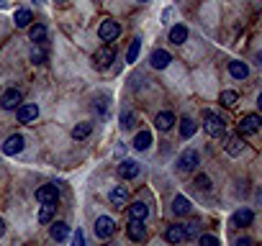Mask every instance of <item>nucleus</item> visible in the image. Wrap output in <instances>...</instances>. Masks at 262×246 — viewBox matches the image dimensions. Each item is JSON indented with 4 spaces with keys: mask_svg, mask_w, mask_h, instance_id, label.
Wrapping results in <instances>:
<instances>
[{
    "mask_svg": "<svg viewBox=\"0 0 262 246\" xmlns=\"http://www.w3.org/2000/svg\"><path fill=\"white\" fill-rule=\"evenodd\" d=\"M203 128H206L208 136H221L224 128H226V123L218 118L213 110H203Z\"/></svg>",
    "mask_w": 262,
    "mask_h": 246,
    "instance_id": "obj_1",
    "label": "nucleus"
},
{
    "mask_svg": "<svg viewBox=\"0 0 262 246\" xmlns=\"http://www.w3.org/2000/svg\"><path fill=\"white\" fill-rule=\"evenodd\" d=\"M113 233H116V223H113V218L100 215V218L95 220V236H98V238H111Z\"/></svg>",
    "mask_w": 262,
    "mask_h": 246,
    "instance_id": "obj_2",
    "label": "nucleus"
},
{
    "mask_svg": "<svg viewBox=\"0 0 262 246\" xmlns=\"http://www.w3.org/2000/svg\"><path fill=\"white\" fill-rule=\"evenodd\" d=\"M198 162H201L198 151H195V149H188V151H183V154H180V159H178V169H180V172H193Z\"/></svg>",
    "mask_w": 262,
    "mask_h": 246,
    "instance_id": "obj_3",
    "label": "nucleus"
},
{
    "mask_svg": "<svg viewBox=\"0 0 262 246\" xmlns=\"http://www.w3.org/2000/svg\"><path fill=\"white\" fill-rule=\"evenodd\" d=\"M16 116H18L21 123H31V121L39 118V105L36 103H21L18 110H16Z\"/></svg>",
    "mask_w": 262,
    "mask_h": 246,
    "instance_id": "obj_4",
    "label": "nucleus"
},
{
    "mask_svg": "<svg viewBox=\"0 0 262 246\" xmlns=\"http://www.w3.org/2000/svg\"><path fill=\"white\" fill-rule=\"evenodd\" d=\"M259 116L257 113H249V116H244L242 118V123H239V136H252V133H257L259 131Z\"/></svg>",
    "mask_w": 262,
    "mask_h": 246,
    "instance_id": "obj_5",
    "label": "nucleus"
},
{
    "mask_svg": "<svg viewBox=\"0 0 262 246\" xmlns=\"http://www.w3.org/2000/svg\"><path fill=\"white\" fill-rule=\"evenodd\" d=\"M57 197H59V190H57V185H41L39 190H36V200L44 205V203H57Z\"/></svg>",
    "mask_w": 262,
    "mask_h": 246,
    "instance_id": "obj_6",
    "label": "nucleus"
},
{
    "mask_svg": "<svg viewBox=\"0 0 262 246\" xmlns=\"http://www.w3.org/2000/svg\"><path fill=\"white\" fill-rule=\"evenodd\" d=\"M24 136L21 133H13V136H8V141L3 144V154H8V156H16V154H21L24 151Z\"/></svg>",
    "mask_w": 262,
    "mask_h": 246,
    "instance_id": "obj_7",
    "label": "nucleus"
},
{
    "mask_svg": "<svg viewBox=\"0 0 262 246\" xmlns=\"http://www.w3.org/2000/svg\"><path fill=\"white\" fill-rule=\"evenodd\" d=\"M118 34H121V26L116 24V21H103L100 29H98V36H100L103 41H113Z\"/></svg>",
    "mask_w": 262,
    "mask_h": 246,
    "instance_id": "obj_8",
    "label": "nucleus"
},
{
    "mask_svg": "<svg viewBox=\"0 0 262 246\" xmlns=\"http://www.w3.org/2000/svg\"><path fill=\"white\" fill-rule=\"evenodd\" d=\"M111 62H113V49H111V47L98 49L95 57H93V64L98 67V70H108V67H111Z\"/></svg>",
    "mask_w": 262,
    "mask_h": 246,
    "instance_id": "obj_9",
    "label": "nucleus"
},
{
    "mask_svg": "<svg viewBox=\"0 0 262 246\" xmlns=\"http://www.w3.org/2000/svg\"><path fill=\"white\" fill-rule=\"evenodd\" d=\"M21 100H24V95H21V90H6L3 98H0V105H3L6 110H16L21 105Z\"/></svg>",
    "mask_w": 262,
    "mask_h": 246,
    "instance_id": "obj_10",
    "label": "nucleus"
},
{
    "mask_svg": "<svg viewBox=\"0 0 262 246\" xmlns=\"http://www.w3.org/2000/svg\"><path fill=\"white\" fill-rule=\"evenodd\" d=\"M118 177H121V180H134V177H139V164L131 162V159L121 162L118 164Z\"/></svg>",
    "mask_w": 262,
    "mask_h": 246,
    "instance_id": "obj_11",
    "label": "nucleus"
},
{
    "mask_svg": "<svg viewBox=\"0 0 262 246\" xmlns=\"http://www.w3.org/2000/svg\"><path fill=\"white\" fill-rule=\"evenodd\" d=\"M108 200H111L113 208H123L128 203V190L126 187H113L111 192H108Z\"/></svg>",
    "mask_w": 262,
    "mask_h": 246,
    "instance_id": "obj_12",
    "label": "nucleus"
},
{
    "mask_svg": "<svg viewBox=\"0 0 262 246\" xmlns=\"http://www.w3.org/2000/svg\"><path fill=\"white\" fill-rule=\"evenodd\" d=\"M252 220H254V213H252L249 208H244V210H236V213L231 215V226H234V228H242V226H249Z\"/></svg>",
    "mask_w": 262,
    "mask_h": 246,
    "instance_id": "obj_13",
    "label": "nucleus"
},
{
    "mask_svg": "<svg viewBox=\"0 0 262 246\" xmlns=\"http://www.w3.org/2000/svg\"><path fill=\"white\" fill-rule=\"evenodd\" d=\"M170 62H172V57H170L167 49H155L152 52V67H155V70H165Z\"/></svg>",
    "mask_w": 262,
    "mask_h": 246,
    "instance_id": "obj_14",
    "label": "nucleus"
},
{
    "mask_svg": "<svg viewBox=\"0 0 262 246\" xmlns=\"http://www.w3.org/2000/svg\"><path fill=\"white\" fill-rule=\"evenodd\" d=\"M126 233H128L131 241H144V236H147L144 220H131V223H128V228H126Z\"/></svg>",
    "mask_w": 262,
    "mask_h": 246,
    "instance_id": "obj_15",
    "label": "nucleus"
},
{
    "mask_svg": "<svg viewBox=\"0 0 262 246\" xmlns=\"http://www.w3.org/2000/svg\"><path fill=\"white\" fill-rule=\"evenodd\" d=\"M190 200L188 197H183V195H178V197H175L172 200V213L175 215H190Z\"/></svg>",
    "mask_w": 262,
    "mask_h": 246,
    "instance_id": "obj_16",
    "label": "nucleus"
},
{
    "mask_svg": "<svg viewBox=\"0 0 262 246\" xmlns=\"http://www.w3.org/2000/svg\"><path fill=\"white\" fill-rule=\"evenodd\" d=\"M13 21H16V26H18V29H26V26H31L34 16H31V11H29V8H18V11H16V16H13Z\"/></svg>",
    "mask_w": 262,
    "mask_h": 246,
    "instance_id": "obj_17",
    "label": "nucleus"
},
{
    "mask_svg": "<svg viewBox=\"0 0 262 246\" xmlns=\"http://www.w3.org/2000/svg\"><path fill=\"white\" fill-rule=\"evenodd\" d=\"M172 123H175V116L170 113V110H162V113H157V118H155V126L160 131H170Z\"/></svg>",
    "mask_w": 262,
    "mask_h": 246,
    "instance_id": "obj_18",
    "label": "nucleus"
},
{
    "mask_svg": "<svg viewBox=\"0 0 262 246\" xmlns=\"http://www.w3.org/2000/svg\"><path fill=\"white\" fill-rule=\"evenodd\" d=\"M52 238L54 241H64V238H67L70 236V226H67V223H62V220H57V223H52Z\"/></svg>",
    "mask_w": 262,
    "mask_h": 246,
    "instance_id": "obj_19",
    "label": "nucleus"
},
{
    "mask_svg": "<svg viewBox=\"0 0 262 246\" xmlns=\"http://www.w3.org/2000/svg\"><path fill=\"white\" fill-rule=\"evenodd\" d=\"M229 72H231L234 80H244L249 75V67L244 62H229Z\"/></svg>",
    "mask_w": 262,
    "mask_h": 246,
    "instance_id": "obj_20",
    "label": "nucleus"
},
{
    "mask_svg": "<svg viewBox=\"0 0 262 246\" xmlns=\"http://www.w3.org/2000/svg\"><path fill=\"white\" fill-rule=\"evenodd\" d=\"M170 41H172V44H178V47H180V44H185V41H188V29L180 26V24H178V26H172V29H170Z\"/></svg>",
    "mask_w": 262,
    "mask_h": 246,
    "instance_id": "obj_21",
    "label": "nucleus"
},
{
    "mask_svg": "<svg viewBox=\"0 0 262 246\" xmlns=\"http://www.w3.org/2000/svg\"><path fill=\"white\" fill-rule=\"evenodd\" d=\"M128 215H131V220H144L149 215V208L144 203H131L128 205Z\"/></svg>",
    "mask_w": 262,
    "mask_h": 246,
    "instance_id": "obj_22",
    "label": "nucleus"
},
{
    "mask_svg": "<svg viewBox=\"0 0 262 246\" xmlns=\"http://www.w3.org/2000/svg\"><path fill=\"white\" fill-rule=\"evenodd\" d=\"M152 146V133L149 131H139L137 136H134V149L137 151H144V149H149Z\"/></svg>",
    "mask_w": 262,
    "mask_h": 246,
    "instance_id": "obj_23",
    "label": "nucleus"
},
{
    "mask_svg": "<svg viewBox=\"0 0 262 246\" xmlns=\"http://www.w3.org/2000/svg\"><path fill=\"white\" fill-rule=\"evenodd\" d=\"M54 210H57V203H44L39 210V223H49L54 218Z\"/></svg>",
    "mask_w": 262,
    "mask_h": 246,
    "instance_id": "obj_24",
    "label": "nucleus"
},
{
    "mask_svg": "<svg viewBox=\"0 0 262 246\" xmlns=\"http://www.w3.org/2000/svg\"><path fill=\"white\" fill-rule=\"evenodd\" d=\"M195 128H198V123H195L193 118H183L180 121V136L183 139H190L193 133H195Z\"/></svg>",
    "mask_w": 262,
    "mask_h": 246,
    "instance_id": "obj_25",
    "label": "nucleus"
},
{
    "mask_svg": "<svg viewBox=\"0 0 262 246\" xmlns=\"http://www.w3.org/2000/svg\"><path fill=\"white\" fill-rule=\"evenodd\" d=\"M167 241H170V243L185 241V228H183V226H170V228H167Z\"/></svg>",
    "mask_w": 262,
    "mask_h": 246,
    "instance_id": "obj_26",
    "label": "nucleus"
},
{
    "mask_svg": "<svg viewBox=\"0 0 262 246\" xmlns=\"http://www.w3.org/2000/svg\"><path fill=\"white\" fill-rule=\"evenodd\" d=\"M90 131H93V123H77L75 128H72V139H87L90 136Z\"/></svg>",
    "mask_w": 262,
    "mask_h": 246,
    "instance_id": "obj_27",
    "label": "nucleus"
},
{
    "mask_svg": "<svg viewBox=\"0 0 262 246\" xmlns=\"http://www.w3.org/2000/svg\"><path fill=\"white\" fill-rule=\"evenodd\" d=\"M242 149H244V141H242V136H231V139L226 141V151H229L231 156L242 154Z\"/></svg>",
    "mask_w": 262,
    "mask_h": 246,
    "instance_id": "obj_28",
    "label": "nucleus"
},
{
    "mask_svg": "<svg viewBox=\"0 0 262 246\" xmlns=\"http://www.w3.org/2000/svg\"><path fill=\"white\" fill-rule=\"evenodd\" d=\"M29 36H31V41L41 44L44 39H47V29H44L41 24H36V26H31V29H29Z\"/></svg>",
    "mask_w": 262,
    "mask_h": 246,
    "instance_id": "obj_29",
    "label": "nucleus"
},
{
    "mask_svg": "<svg viewBox=\"0 0 262 246\" xmlns=\"http://www.w3.org/2000/svg\"><path fill=\"white\" fill-rule=\"evenodd\" d=\"M139 49H142V39H134V41H131V47H128L126 62H137V57H139Z\"/></svg>",
    "mask_w": 262,
    "mask_h": 246,
    "instance_id": "obj_30",
    "label": "nucleus"
},
{
    "mask_svg": "<svg viewBox=\"0 0 262 246\" xmlns=\"http://www.w3.org/2000/svg\"><path fill=\"white\" fill-rule=\"evenodd\" d=\"M195 187L203 190V192H208L211 190V177L208 174H198V177H195Z\"/></svg>",
    "mask_w": 262,
    "mask_h": 246,
    "instance_id": "obj_31",
    "label": "nucleus"
},
{
    "mask_svg": "<svg viewBox=\"0 0 262 246\" xmlns=\"http://www.w3.org/2000/svg\"><path fill=\"white\" fill-rule=\"evenodd\" d=\"M134 123H137V118H134V113L131 110H126V113H121V128H134Z\"/></svg>",
    "mask_w": 262,
    "mask_h": 246,
    "instance_id": "obj_32",
    "label": "nucleus"
},
{
    "mask_svg": "<svg viewBox=\"0 0 262 246\" xmlns=\"http://www.w3.org/2000/svg\"><path fill=\"white\" fill-rule=\"evenodd\" d=\"M221 103H224L226 108H234V105H236V93H234V90H224V93H221Z\"/></svg>",
    "mask_w": 262,
    "mask_h": 246,
    "instance_id": "obj_33",
    "label": "nucleus"
},
{
    "mask_svg": "<svg viewBox=\"0 0 262 246\" xmlns=\"http://www.w3.org/2000/svg\"><path fill=\"white\" fill-rule=\"evenodd\" d=\"M31 62H34V64L47 62V52H44L41 47H34V49H31Z\"/></svg>",
    "mask_w": 262,
    "mask_h": 246,
    "instance_id": "obj_34",
    "label": "nucleus"
},
{
    "mask_svg": "<svg viewBox=\"0 0 262 246\" xmlns=\"http://www.w3.org/2000/svg\"><path fill=\"white\" fill-rule=\"evenodd\" d=\"M198 226H201L198 220H190L188 226H183V228H185V238H193L195 233H198Z\"/></svg>",
    "mask_w": 262,
    "mask_h": 246,
    "instance_id": "obj_35",
    "label": "nucleus"
},
{
    "mask_svg": "<svg viewBox=\"0 0 262 246\" xmlns=\"http://www.w3.org/2000/svg\"><path fill=\"white\" fill-rule=\"evenodd\" d=\"M198 243H201V246H218V238H216V236H211V233H206V236H201V238H198Z\"/></svg>",
    "mask_w": 262,
    "mask_h": 246,
    "instance_id": "obj_36",
    "label": "nucleus"
},
{
    "mask_svg": "<svg viewBox=\"0 0 262 246\" xmlns=\"http://www.w3.org/2000/svg\"><path fill=\"white\" fill-rule=\"evenodd\" d=\"M72 246H85V233H82L80 228L72 233Z\"/></svg>",
    "mask_w": 262,
    "mask_h": 246,
    "instance_id": "obj_37",
    "label": "nucleus"
},
{
    "mask_svg": "<svg viewBox=\"0 0 262 246\" xmlns=\"http://www.w3.org/2000/svg\"><path fill=\"white\" fill-rule=\"evenodd\" d=\"M234 246H254V243H252V241H249V238H239V241H236V243H234Z\"/></svg>",
    "mask_w": 262,
    "mask_h": 246,
    "instance_id": "obj_38",
    "label": "nucleus"
},
{
    "mask_svg": "<svg viewBox=\"0 0 262 246\" xmlns=\"http://www.w3.org/2000/svg\"><path fill=\"white\" fill-rule=\"evenodd\" d=\"M3 231H6V220L0 218V236H3Z\"/></svg>",
    "mask_w": 262,
    "mask_h": 246,
    "instance_id": "obj_39",
    "label": "nucleus"
},
{
    "mask_svg": "<svg viewBox=\"0 0 262 246\" xmlns=\"http://www.w3.org/2000/svg\"><path fill=\"white\" fill-rule=\"evenodd\" d=\"M139 3H147V0H139Z\"/></svg>",
    "mask_w": 262,
    "mask_h": 246,
    "instance_id": "obj_40",
    "label": "nucleus"
}]
</instances>
